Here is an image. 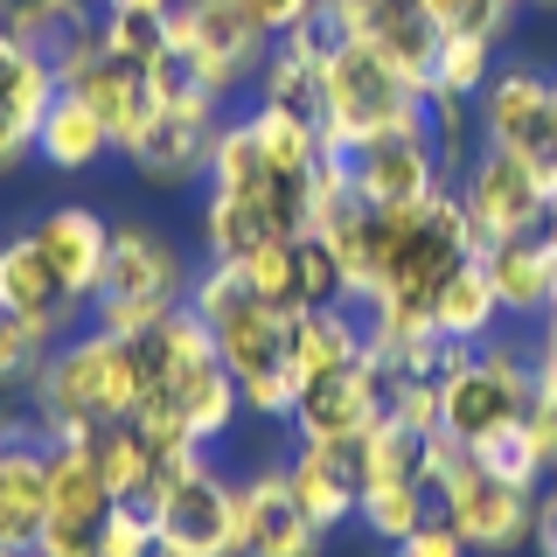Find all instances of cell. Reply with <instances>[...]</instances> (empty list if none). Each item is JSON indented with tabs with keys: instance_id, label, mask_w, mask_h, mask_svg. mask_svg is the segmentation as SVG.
Segmentation results:
<instances>
[{
	"instance_id": "6da1fadb",
	"label": "cell",
	"mask_w": 557,
	"mask_h": 557,
	"mask_svg": "<svg viewBox=\"0 0 557 557\" xmlns=\"http://www.w3.org/2000/svg\"><path fill=\"white\" fill-rule=\"evenodd\" d=\"M188 307L216 335V356L237 383L244 411L251 418H293V397H300V376H293V313L265 307L251 293V278H244V265H216V258L196 272Z\"/></svg>"
},
{
	"instance_id": "7a4b0ae2",
	"label": "cell",
	"mask_w": 557,
	"mask_h": 557,
	"mask_svg": "<svg viewBox=\"0 0 557 557\" xmlns=\"http://www.w3.org/2000/svg\"><path fill=\"white\" fill-rule=\"evenodd\" d=\"M28 391L49 418V446H63V440H84L98 425L133 418L139 397H147V370H139V348L126 335L91 327V335H70L49 348Z\"/></svg>"
},
{
	"instance_id": "3957f363",
	"label": "cell",
	"mask_w": 557,
	"mask_h": 557,
	"mask_svg": "<svg viewBox=\"0 0 557 557\" xmlns=\"http://www.w3.org/2000/svg\"><path fill=\"white\" fill-rule=\"evenodd\" d=\"M147 516L168 557H237L244 550V481H223L209 453H168L153 460Z\"/></svg>"
},
{
	"instance_id": "277c9868",
	"label": "cell",
	"mask_w": 557,
	"mask_h": 557,
	"mask_svg": "<svg viewBox=\"0 0 557 557\" xmlns=\"http://www.w3.org/2000/svg\"><path fill=\"white\" fill-rule=\"evenodd\" d=\"M188 286H196L188 251L168 231H153V223H119L112 251H104V286L91 300V327L133 342V335H147V327H161L168 313L188 300Z\"/></svg>"
},
{
	"instance_id": "5b68a950",
	"label": "cell",
	"mask_w": 557,
	"mask_h": 557,
	"mask_svg": "<svg viewBox=\"0 0 557 557\" xmlns=\"http://www.w3.org/2000/svg\"><path fill=\"white\" fill-rule=\"evenodd\" d=\"M432 509L467 536L474 557H509L516 544H530V509L536 487L502 481L474 446H453L440 432V460H432Z\"/></svg>"
},
{
	"instance_id": "8992f818",
	"label": "cell",
	"mask_w": 557,
	"mask_h": 557,
	"mask_svg": "<svg viewBox=\"0 0 557 557\" xmlns=\"http://www.w3.org/2000/svg\"><path fill=\"white\" fill-rule=\"evenodd\" d=\"M397 126H425V91L391 70L376 49L362 42H342L327 57V84H321V139L335 153L362 147L376 133H397Z\"/></svg>"
},
{
	"instance_id": "52a82bcc",
	"label": "cell",
	"mask_w": 557,
	"mask_h": 557,
	"mask_svg": "<svg viewBox=\"0 0 557 557\" xmlns=\"http://www.w3.org/2000/svg\"><path fill=\"white\" fill-rule=\"evenodd\" d=\"M536 356H530V342H481L474 356H467V370L446 383V397H440V432L453 446H481V440H495V432H516V425H530V411H536Z\"/></svg>"
},
{
	"instance_id": "ba28073f",
	"label": "cell",
	"mask_w": 557,
	"mask_h": 557,
	"mask_svg": "<svg viewBox=\"0 0 557 557\" xmlns=\"http://www.w3.org/2000/svg\"><path fill=\"white\" fill-rule=\"evenodd\" d=\"M481 119V147H509L536 174L557 182V77L536 63H509L487 77V91L474 98Z\"/></svg>"
},
{
	"instance_id": "9c48e42d",
	"label": "cell",
	"mask_w": 557,
	"mask_h": 557,
	"mask_svg": "<svg viewBox=\"0 0 557 557\" xmlns=\"http://www.w3.org/2000/svg\"><path fill=\"white\" fill-rule=\"evenodd\" d=\"M453 188H460V202H467V216H474V237L481 244L544 231V216H550V202H557L550 174H536L509 147H481L474 161L460 168V182H453Z\"/></svg>"
},
{
	"instance_id": "30bf717a",
	"label": "cell",
	"mask_w": 557,
	"mask_h": 557,
	"mask_svg": "<svg viewBox=\"0 0 557 557\" xmlns=\"http://www.w3.org/2000/svg\"><path fill=\"white\" fill-rule=\"evenodd\" d=\"M174 42L202 63L216 98H231L237 84H258V70L272 57V35L258 28L244 0H174Z\"/></svg>"
},
{
	"instance_id": "8fae6325",
	"label": "cell",
	"mask_w": 557,
	"mask_h": 557,
	"mask_svg": "<svg viewBox=\"0 0 557 557\" xmlns=\"http://www.w3.org/2000/svg\"><path fill=\"white\" fill-rule=\"evenodd\" d=\"M342 168H348V188L370 209H418L446 188V161L425 126H397V133L362 139V147L342 153Z\"/></svg>"
},
{
	"instance_id": "7c38bea8",
	"label": "cell",
	"mask_w": 557,
	"mask_h": 557,
	"mask_svg": "<svg viewBox=\"0 0 557 557\" xmlns=\"http://www.w3.org/2000/svg\"><path fill=\"white\" fill-rule=\"evenodd\" d=\"M327 14H335V28L348 42L376 49L391 70H405V77L425 91L432 84V63H440V14L425 8V0H327Z\"/></svg>"
},
{
	"instance_id": "4fadbf2b",
	"label": "cell",
	"mask_w": 557,
	"mask_h": 557,
	"mask_svg": "<svg viewBox=\"0 0 557 557\" xmlns=\"http://www.w3.org/2000/svg\"><path fill=\"white\" fill-rule=\"evenodd\" d=\"M216 133H223V112H168L153 104V119L133 133V147H119L133 161V174L147 188H196L209 182V153H216Z\"/></svg>"
},
{
	"instance_id": "5bb4252c",
	"label": "cell",
	"mask_w": 557,
	"mask_h": 557,
	"mask_svg": "<svg viewBox=\"0 0 557 557\" xmlns=\"http://www.w3.org/2000/svg\"><path fill=\"white\" fill-rule=\"evenodd\" d=\"M376 418H383L376 376H370V362H356V370H342V376H313V383H300V397H293V418H286V425L300 432V446H362Z\"/></svg>"
},
{
	"instance_id": "9a60e30c",
	"label": "cell",
	"mask_w": 557,
	"mask_h": 557,
	"mask_svg": "<svg viewBox=\"0 0 557 557\" xmlns=\"http://www.w3.org/2000/svg\"><path fill=\"white\" fill-rule=\"evenodd\" d=\"M321 550H327V530L307 516V502L293 495L286 460L258 467V474L244 481V550L237 557H321Z\"/></svg>"
},
{
	"instance_id": "2e32d148",
	"label": "cell",
	"mask_w": 557,
	"mask_h": 557,
	"mask_svg": "<svg viewBox=\"0 0 557 557\" xmlns=\"http://www.w3.org/2000/svg\"><path fill=\"white\" fill-rule=\"evenodd\" d=\"M0 300L22 313V321H28V327H35V335H42L49 348L70 342V327H77L84 313H91V307H84L77 293H70L63 278H57V265L42 258V244H35L28 231L0 244Z\"/></svg>"
},
{
	"instance_id": "e0dca14e",
	"label": "cell",
	"mask_w": 557,
	"mask_h": 557,
	"mask_svg": "<svg viewBox=\"0 0 557 557\" xmlns=\"http://www.w3.org/2000/svg\"><path fill=\"white\" fill-rule=\"evenodd\" d=\"M35 244H42V258L57 265V278L70 293H77L84 307L98 300V286H104V251H112V223L98 216V209H84V202H63V209H49L42 223L28 231Z\"/></svg>"
},
{
	"instance_id": "ac0fdd59",
	"label": "cell",
	"mask_w": 557,
	"mask_h": 557,
	"mask_svg": "<svg viewBox=\"0 0 557 557\" xmlns=\"http://www.w3.org/2000/svg\"><path fill=\"white\" fill-rule=\"evenodd\" d=\"M481 265H487V278H495L502 313H516V321H544V313L557 307V244L544 231L481 244Z\"/></svg>"
},
{
	"instance_id": "d6986e66",
	"label": "cell",
	"mask_w": 557,
	"mask_h": 557,
	"mask_svg": "<svg viewBox=\"0 0 557 557\" xmlns=\"http://www.w3.org/2000/svg\"><path fill=\"white\" fill-rule=\"evenodd\" d=\"M286 481H293V495L307 502V516L321 522L327 536H335L342 522H356V502H362L356 446H293L286 453Z\"/></svg>"
},
{
	"instance_id": "ffe728a7",
	"label": "cell",
	"mask_w": 557,
	"mask_h": 557,
	"mask_svg": "<svg viewBox=\"0 0 557 557\" xmlns=\"http://www.w3.org/2000/svg\"><path fill=\"white\" fill-rule=\"evenodd\" d=\"M49 530V446H0V544L35 557Z\"/></svg>"
},
{
	"instance_id": "44dd1931",
	"label": "cell",
	"mask_w": 557,
	"mask_h": 557,
	"mask_svg": "<svg viewBox=\"0 0 557 557\" xmlns=\"http://www.w3.org/2000/svg\"><path fill=\"white\" fill-rule=\"evenodd\" d=\"M370 356V327H362V307H307L293 313V376H342Z\"/></svg>"
},
{
	"instance_id": "7402d4cb",
	"label": "cell",
	"mask_w": 557,
	"mask_h": 557,
	"mask_svg": "<svg viewBox=\"0 0 557 557\" xmlns=\"http://www.w3.org/2000/svg\"><path fill=\"white\" fill-rule=\"evenodd\" d=\"M153 405H168L174 411V425L188 432L202 453L223 440V432L237 425V411H244V397H237V383H231V370H223V356L216 362H202V370H188L182 383H168V391H147Z\"/></svg>"
},
{
	"instance_id": "603a6c76",
	"label": "cell",
	"mask_w": 557,
	"mask_h": 557,
	"mask_svg": "<svg viewBox=\"0 0 557 557\" xmlns=\"http://www.w3.org/2000/svg\"><path fill=\"white\" fill-rule=\"evenodd\" d=\"M35 153L57 174H91L104 153H112V126H104L77 91H57L49 112H42V126H35Z\"/></svg>"
},
{
	"instance_id": "cb8c5ba5",
	"label": "cell",
	"mask_w": 557,
	"mask_h": 557,
	"mask_svg": "<svg viewBox=\"0 0 557 557\" xmlns=\"http://www.w3.org/2000/svg\"><path fill=\"white\" fill-rule=\"evenodd\" d=\"M495 321H502L495 278H487L481 258H467V265L440 286V300H432V327H440L446 342H460V348H481V342H495Z\"/></svg>"
},
{
	"instance_id": "d4e9b609",
	"label": "cell",
	"mask_w": 557,
	"mask_h": 557,
	"mask_svg": "<svg viewBox=\"0 0 557 557\" xmlns=\"http://www.w3.org/2000/svg\"><path fill=\"white\" fill-rule=\"evenodd\" d=\"M57 63L42 57L35 42H22L14 28H0V119H14V126H42L49 98H57Z\"/></svg>"
},
{
	"instance_id": "484cf974",
	"label": "cell",
	"mask_w": 557,
	"mask_h": 557,
	"mask_svg": "<svg viewBox=\"0 0 557 557\" xmlns=\"http://www.w3.org/2000/svg\"><path fill=\"white\" fill-rule=\"evenodd\" d=\"M272 237H286V231L272 223V209L258 196H216V188L202 196V251L216 258V265H244V258Z\"/></svg>"
},
{
	"instance_id": "4316f807",
	"label": "cell",
	"mask_w": 557,
	"mask_h": 557,
	"mask_svg": "<svg viewBox=\"0 0 557 557\" xmlns=\"http://www.w3.org/2000/svg\"><path fill=\"white\" fill-rule=\"evenodd\" d=\"M0 28H14L42 57H57L63 42H77L84 28H98V0H0Z\"/></svg>"
},
{
	"instance_id": "83f0119b",
	"label": "cell",
	"mask_w": 557,
	"mask_h": 557,
	"mask_svg": "<svg viewBox=\"0 0 557 557\" xmlns=\"http://www.w3.org/2000/svg\"><path fill=\"white\" fill-rule=\"evenodd\" d=\"M84 446H91V460H98V474L104 487H112L119 502H139L147 495V481H153V453L147 440L133 432V418H119V425H98V432H84Z\"/></svg>"
},
{
	"instance_id": "f1b7e54d",
	"label": "cell",
	"mask_w": 557,
	"mask_h": 557,
	"mask_svg": "<svg viewBox=\"0 0 557 557\" xmlns=\"http://www.w3.org/2000/svg\"><path fill=\"white\" fill-rule=\"evenodd\" d=\"M307 307H348L342 251L321 231H293V313H307Z\"/></svg>"
},
{
	"instance_id": "f546056e",
	"label": "cell",
	"mask_w": 557,
	"mask_h": 557,
	"mask_svg": "<svg viewBox=\"0 0 557 557\" xmlns=\"http://www.w3.org/2000/svg\"><path fill=\"white\" fill-rule=\"evenodd\" d=\"M432 516V495L418 481H362V502H356V522L376 536L383 550L397 544V536H411L418 522Z\"/></svg>"
},
{
	"instance_id": "4dcf8cb0",
	"label": "cell",
	"mask_w": 557,
	"mask_h": 557,
	"mask_svg": "<svg viewBox=\"0 0 557 557\" xmlns=\"http://www.w3.org/2000/svg\"><path fill=\"white\" fill-rule=\"evenodd\" d=\"M265 182H272V168H265V153H258L251 119H231V126L216 133V153H209V182L202 188H216V196H258V202H265Z\"/></svg>"
},
{
	"instance_id": "1f68e13d",
	"label": "cell",
	"mask_w": 557,
	"mask_h": 557,
	"mask_svg": "<svg viewBox=\"0 0 557 557\" xmlns=\"http://www.w3.org/2000/svg\"><path fill=\"white\" fill-rule=\"evenodd\" d=\"M98 42L126 63H153L174 42V8H98Z\"/></svg>"
},
{
	"instance_id": "d6a6232c",
	"label": "cell",
	"mask_w": 557,
	"mask_h": 557,
	"mask_svg": "<svg viewBox=\"0 0 557 557\" xmlns=\"http://www.w3.org/2000/svg\"><path fill=\"white\" fill-rule=\"evenodd\" d=\"M425 133L446 161V182H460V168L481 153V119H474V98H446V91H425Z\"/></svg>"
},
{
	"instance_id": "836d02e7",
	"label": "cell",
	"mask_w": 557,
	"mask_h": 557,
	"mask_svg": "<svg viewBox=\"0 0 557 557\" xmlns=\"http://www.w3.org/2000/svg\"><path fill=\"white\" fill-rule=\"evenodd\" d=\"M495 49H502V42H481V35H446L425 91H446V98H481V91H487V77L502 70V63H495Z\"/></svg>"
},
{
	"instance_id": "e575fe53",
	"label": "cell",
	"mask_w": 557,
	"mask_h": 557,
	"mask_svg": "<svg viewBox=\"0 0 557 557\" xmlns=\"http://www.w3.org/2000/svg\"><path fill=\"white\" fill-rule=\"evenodd\" d=\"M42 356H49V342L0 300V391H28L35 370H42Z\"/></svg>"
},
{
	"instance_id": "d590c367",
	"label": "cell",
	"mask_w": 557,
	"mask_h": 557,
	"mask_svg": "<svg viewBox=\"0 0 557 557\" xmlns=\"http://www.w3.org/2000/svg\"><path fill=\"white\" fill-rule=\"evenodd\" d=\"M432 14H440L446 35H481V42H502V35L516 28L522 0H425Z\"/></svg>"
},
{
	"instance_id": "8d00e7d4",
	"label": "cell",
	"mask_w": 557,
	"mask_h": 557,
	"mask_svg": "<svg viewBox=\"0 0 557 557\" xmlns=\"http://www.w3.org/2000/svg\"><path fill=\"white\" fill-rule=\"evenodd\" d=\"M244 278H251V293L278 313H293V237H272L258 244L251 258H244Z\"/></svg>"
},
{
	"instance_id": "74e56055",
	"label": "cell",
	"mask_w": 557,
	"mask_h": 557,
	"mask_svg": "<svg viewBox=\"0 0 557 557\" xmlns=\"http://www.w3.org/2000/svg\"><path fill=\"white\" fill-rule=\"evenodd\" d=\"M153 550H161V536H153L147 502H112V516L98 530V557H153Z\"/></svg>"
},
{
	"instance_id": "f35d334b",
	"label": "cell",
	"mask_w": 557,
	"mask_h": 557,
	"mask_svg": "<svg viewBox=\"0 0 557 557\" xmlns=\"http://www.w3.org/2000/svg\"><path fill=\"white\" fill-rule=\"evenodd\" d=\"M474 453H481L487 467H495L502 481H516V487H544V460H536V446H530V425L495 432V440H481Z\"/></svg>"
},
{
	"instance_id": "ab89813d",
	"label": "cell",
	"mask_w": 557,
	"mask_h": 557,
	"mask_svg": "<svg viewBox=\"0 0 557 557\" xmlns=\"http://www.w3.org/2000/svg\"><path fill=\"white\" fill-rule=\"evenodd\" d=\"M391 557H474V550H467V536L453 530V522H446L440 509H432V516L418 522L411 536H397V544H391Z\"/></svg>"
},
{
	"instance_id": "60d3db41",
	"label": "cell",
	"mask_w": 557,
	"mask_h": 557,
	"mask_svg": "<svg viewBox=\"0 0 557 557\" xmlns=\"http://www.w3.org/2000/svg\"><path fill=\"white\" fill-rule=\"evenodd\" d=\"M530 446H536V460H544V481H550V474H557V383H544V391H536Z\"/></svg>"
},
{
	"instance_id": "b9f144b4",
	"label": "cell",
	"mask_w": 557,
	"mask_h": 557,
	"mask_svg": "<svg viewBox=\"0 0 557 557\" xmlns=\"http://www.w3.org/2000/svg\"><path fill=\"white\" fill-rule=\"evenodd\" d=\"M244 8H251V14H258V28H265L272 42H278V35H293L300 22H313V14H321V0H244Z\"/></svg>"
},
{
	"instance_id": "7bdbcfd3",
	"label": "cell",
	"mask_w": 557,
	"mask_h": 557,
	"mask_svg": "<svg viewBox=\"0 0 557 557\" xmlns=\"http://www.w3.org/2000/svg\"><path fill=\"white\" fill-rule=\"evenodd\" d=\"M530 550H536V557H557V474L536 487V509H530Z\"/></svg>"
},
{
	"instance_id": "ee69618b",
	"label": "cell",
	"mask_w": 557,
	"mask_h": 557,
	"mask_svg": "<svg viewBox=\"0 0 557 557\" xmlns=\"http://www.w3.org/2000/svg\"><path fill=\"white\" fill-rule=\"evenodd\" d=\"M530 356H536V383H557V307L544 313V321H536Z\"/></svg>"
},
{
	"instance_id": "f6af8a7d",
	"label": "cell",
	"mask_w": 557,
	"mask_h": 557,
	"mask_svg": "<svg viewBox=\"0 0 557 557\" xmlns=\"http://www.w3.org/2000/svg\"><path fill=\"white\" fill-rule=\"evenodd\" d=\"M35 153V133L28 126H14V119H0V174H14Z\"/></svg>"
},
{
	"instance_id": "bcb514c9",
	"label": "cell",
	"mask_w": 557,
	"mask_h": 557,
	"mask_svg": "<svg viewBox=\"0 0 557 557\" xmlns=\"http://www.w3.org/2000/svg\"><path fill=\"white\" fill-rule=\"evenodd\" d=\"M104 8H174V0H104Z\"/></svg>"
},
{
	"instance_id": "7dc6e473",
	"label": "cell",
	"mask_w": 557,
	"mask_h": 557,
	"mask_svg": "<svg viewBox=\"0 0 557 557\" xmlns=\"http://www.w3.org/2000/svg\"><path fill=\"white\" fill-rule=\"evenodd\" d=\"M544 237H550V244H557V202H550V216H544Z\"/></svg>"
},
{
	"instance_id": "c3c4849f",
	"label": "cell",
	"mask_w": 557,
	"mask_h": 557,
	"mask_svg": "<svg viewBox=\"0 0 557 557\" xmlns=\"http://www.w3.org/2000/svg\"><path fill=\"white\" fill-rule=\"evenodd\" d=\"M522 8H557V0H522Z\"/></svg>"
},
{
	"instance_id": "681fc988",
	"label": "cell",
	"mask_w": 557,
	"mask_h": 557,
	"mask_svg": "<svg viewBox=\"0 0 557 557\" xmlns=\"http://www.w3.org/2000/svg\"><path fill=\"white\" fill-rule=\"evenodd\" d=\"M0 557H22V550H8V544H0Z\"/></svg>"
},
{
	"instance_id": "f907efd6",
	"label": "cell",
	"mask_w": 557,
	"mask_h": 557,
	"mask_svg": "<svg viewBox=\"0 0 557 557\" xmlns=\"http://www.w3.org/2000/svg\"><path fill=\"white\" fill-rule=\"evenodd\" d=\"M153 557H168V550H153Z\"/></svg>"
},
{
	"instance_id": "816d5d0a",
	"label": "cell",
	"mask_w": 557,
	"mask_h": 557,
	"mask_svg": "<svg viewBox=\"0 0 557 557\" xmlns=\"http://www.w3.org/2000/svg\"><path fill=\"white\" fill-rule=\"evenodd\" d=\"M98 8H104V0H98Z\"/></svg>"
}]
</instances>
